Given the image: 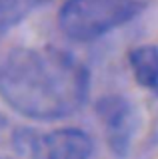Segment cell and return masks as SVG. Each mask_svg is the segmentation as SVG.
I'll return each mask as SVG.
<instances>
[{"mask_svg":"<svg viewBox=\"0 0 158 159\" xmlns=\"http://www.w3.org/2000/svg\"><path fill=\"white\" fill-rule=\"evenodd\" d=\"M44 2L46 0H0V40L36 12Z\"/></svg>","mask_w":158,"mask_h":159,"instance_id":"6","label":"cell"},{"mask_svg":"<svg viewBox=\"0 0 158 159\" xmlns=\"http://www.w3.org/2000/svg\"><path fill=\"white\" fill-rule=\"evenodd\" d=\"M140 10V0H66L58 12V26L70 40L90 42L124 26Z\"/></svg>","mask_w":158,"mask_h":159,"instance_id":"2","label":"cell"},{"mask_svg":"<svg viewBox=\"0 0 158 159\" xmlns=\"http://www.w3.org/2000/svg\"><path fill=\"white\" fill-rule=\"evenodd\" d=\"M130 68L140 86L158 96V48L138 46L130 52Z\"/></svg>","mask_w":158,"mask_h":159,"instance_id":"5","label":"cell"},{"mask_svg":"<svg viewBox=\"0 0 158 159\" xmlns=\"http://www.w3.org/2000/svg\"><path fill=\"white\" fill-rule=\"evenodd\" d=\"M88 96V72L54 48H18L0 64V98L32 119L76 113Z\"/></svg>","mask_w":158,"mask_h":159,"instance_id":"1","label":"cell"},{"mask_svg":"<svg viewBox=\"0 0 158 159\" xmlns=\"http://www.w3.org/2000/svg\"><path fill=\"white\" fill-rule=\"evenodd\" d=\"M28 151L32 159H90L92 139L76 127L52 129L32 137Z\"/></svg>","mask_w":158,"mask_h":159,"instance_id":"3","label":"cell"},{"mask_svg":"<svg viewBox=\"0 0 158 159\" xmlns=\"http://www.w3.org/2000/svg\"><path fill=\"white\" fill-rule=\"evenodd\" d=\"M98 116L104 125L106 139L116 155H126L134 135L136 119L128 99L120 96H108L98 102Z\"/></svg>","mask_w":158,"mask_h":159,"instance_id":"4","label":"cell"}]
</instances>
